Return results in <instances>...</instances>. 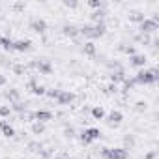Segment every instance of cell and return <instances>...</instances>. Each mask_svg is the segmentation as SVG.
Segmentation results:
<instances>
[{
	"instance_id": "cell-1",
	"label": "cell",
	"mask_w": 159,
	"mask_h": 159,
	"mask_svg": "<svg viewBox=\"0 0 159 159\" xmlns=\"http://www.w3.org/2000/svg\"><path fill=\"white\" fill-rule=\"evenodd\" d=\"M105 32H107L105 21L94 23V25H84V26L79 28V34H83V36H86V38H92V39H94V38H101Z\"/></svg>"
},
{
	"instance_id": "cell-2",
	"label": "cell",
	"mask_w": 159,
	"mask_h": 159,
	"mask_svg": "<svg viewBox=\"0 0 159 159\" xmlns=\"http://www.w3.org/2000/svg\"><path fill=\"white\" fill-rule=\"evenodd\" d=\"M157 79H159L157 69H140L133 77V81H135V84H153V83H157Z\"/></svg>"
},
{
	"instance_id": "cell-3",
	"label": "cell",
	"mask_w": 159,
	"mask_h": 159,
	"mask_svg": "<svg viewBox=\"0 0 159 159\" xmlns=\"http://www.w3.org/2000/svg\"><path fill=\"white\" fill-rule=\"evenodd\" d=\"M101 157L103 159H127L129 152L127 148H101Z\"/></svg>"
},
{
	"instance_id": "cell-4",
	"label": "cell",
	"mask_w": 159,
	"mask_h": 159,
	"mask_svg": "<svg viewBox=\"0 0 159 159\" xmlns=\"http://www.w3.org/2000/svg\"><path fill=\"white\" fill-rule=\"evenodd\" d=\"M157 25H159V19H157V17H152V19H144V21L139 25V30H140V34L148 36L150 32L157 30Z\"/></svg>"
},
{
	"instance_id": "cell-5",
	"label": "cell",
	"mask_w": 159,
	"mask_h": 159,
	"mask_svg": "<svg viewBox=\"0 0 159 159\" xmlns=\"http://www.w3.org/2000/svg\"><path fill=\"white\" fill-rule=\"evenodd\" d=\"M99 137H101V133H99L98 127H88V129H84V131L81 133V140H83L84 144H90V142L98 140Z\"/></svg>"
},
{
	"instance_id": "cell-6",
	"label": "cell",
	"mask_w": 159,
	"mask_h": 159,
	"mask_svg": "<svg viewBox=\"0 0 159 159\" xmlns=\"http://www.w3.org/2000/svg\"><path fill=\"white\" fill-rule=\"evenodd\" d=\"M73 99H75V94H73V92L58 90V94H56V103H58V105H69Z\"/></svg>"
},
{
	"instance_id": "cell-7",
	"label": "cell",
	"mask_w": 159,
	"mask_h": 159,
	"mask_svg": "<svg viewBox=\"0 0 159 159\" xmlns=\"http://www.w3.org/2000/svg\"><path fill=\"white\" fill-rule=\"evenodd\" d=\"M30 118H32V120H36V122L45 124V122H49V120L52 118V112H51V111H36V112H32V114H30Z\"/></svg>"
},
{
	"instance_id": "cell-8",
	"label": "cell",
	"mask_w": 159,
	"mask_h": 159,
	"mask_svg": "<svg viewBox=\"0 0 159 159\" xmlns=\"http://www.w3.org/2000/svg\"><path fill=\"white\" fill-rule=\"evenodd\" d=\"M30 47H32V43H30L28 39H17V41H13V45H11V51L25 52V51H28Z\"/></svg>"
},
{
	"instance_id": "cell-9",
	"label": "cell",
	"mask_w": 159,
	"mask_h": 159,
	"mask_svg": "<svg viewBox=\"0 0 159 159\" xmlns=\"http://www.w3.org/2000/svg\"><path fill=\"white\" fill-rule=\"evenodd\" d=\"M39 73H43V75H51L52 73V66L49 64V62H45V60H39V62H34L32 64Z\"/></svg>"
},
{
	"instance_id": "cell-10",
	"label": "cell",
	"mask_w": 159,
	"mask_h": 159,
	"mask_svg": "<svg viewBox=\"0 0 159 159\" xmlns=\"http://www.w3.org/2000/svg\"><path fill=\"white\" fill-rule=\"evenodd\" d=\"M30 28H32L34 32L41 34V32L47 30V23H45L43 19H32V21H30Z\"/></svg>"
},
{
	"instance_id": "cell-11",
	"label": "cell",
	"mask_w": 159,
	"mask_h": 159,
	"mask_svg": "<svg viewBox=\"0 0 159 159\" xmlns=\"http://www.w3.org/2000/svg\"><path fill=\"white\" fill-rule=\"evenodd\" d=\"M28 88H30V92L36 94V96H43V94H45V86H41L36 79H32V81L28 83Z\"/></svg>"
},
{
	"instance_id": "cell-12",
	"label": "cell",
	"mask_w": 159,
	"mask_h": 159,
	"mask_svg": "<svg viewBox=\"0 0 159 159\" xmlns=\"http://www.w3.org/2000/svg\"><path fill=\"white\" fill-rule=\"evenodd\" d=\"M131 66H137V67H144L146 64V56L144 54H131Z\"/></svg>"
},
{
	"instance_id": "cell-13",
	"label": "cell",
	"mask_w": 159,
	"mask_h": 159,
	"mask_svg": "<svg viewBox=\"0 0 159 159\" xmlns=\"http://www.w3.org/2000/svg\"><path fill=\"white\" fill-rule=\"evenodd\" d=\"M122 112L120 111H112L111 114H109V125H118L120 122H122Z\"/></svg>"
},
{
	"instance_id": "cell-14",
	"label": "cell",
	"mask_w": 159,
	"mask_h": 159,
	"mask_svg": "<svg viewBox=\"0 0 159 159\" xmlns=\"http://www.w3.org/2000/svg\"><path fill=\"white\" fill-rule=\"evenodd\" d=\"M0 129H2V133L6 135V137H15V129L6 122V120H2L0 122Z\"/></svg>"
},
{
	"instance_id": "cell-15",
	"label": "cell",
	"mask_w": 159,
	"mask_h": 159,
	"mask_svg": "<svg viewBox=\"0 0 159 159\" xmlns=\"http://www.w3.org/2000/svg\"><path fill=\"white\" fill-rule=\"evenodd\" d=\"M111 81H112V84L124 83V81H125V73H124V69H116V71L111 75Z\"/></svg>"
},
{
	"instance_id": "cell-16",
	"label": "cell",
	"mask_w": 159,
	"mask_h": 159,
	"mask_svg": "<svg viewBox=\"0 0 159 159\" xmlns=\"http://www.w3.org/2000/svg\"><path fill=\"white\" fill-rule=\"evenodd\" d=\"M62 32H64V36H69V38H75V36L79 34V28H77V26H73V25H64V28H62Z\"/></svg>"
},
{
	"instance_id": "cell-17",
	"label": "cell",
	"mask_w": 159,
	"mask_h": 159,
	"mask_svg": "<svg viewBox=\"0 0 159 159\" xmlns=\"http://www.w3.org/2000/svg\"><path fill=\"white\" fill-rule=\"evenodd\" d=\"M84 54H88V56H94L96 54V45L92 43V41H88V43H84Z\"/></svg>"
},
{
	"instance_id": "cell-18",
	"label": "cell",
	"mask_w": 159,
	"mask_h": 159,
	"mask_svg": "<svg viewBox=\"0 0 159 159\" xmlns=\"http://www.w3.org/2000/svg\"><path fill=\"white\" fill-rule=\"evenodd\" d=\"M4 96H6V98H8V99L11 101V103L19 101V92H17V90H8V92H6Z\"/></svg>"
},
{
	"instance_id": "cell-19",
	"label": "cell",
	"mask_w": 159,
	"mask_h": 159,
	"mask_svg": "<svg viewBox=\"0 0 159 159\" xmlns=\"http://www.w3.org/2000/svg\"><path fill=\"white\" fill-rule=\"evenodd\" d=\"M11 111L25 112V111H26V103H23V101H15V103H11Z\"/></svg>"
},
{
	"instance_id": "cell-20",
	"label": "cell",
	"mask_w": 159,
	"mask_h": 159,
	"mask_svg": "<svg viewBox=\"0 0 159 159\" xmlns=\"http://www.w3.org/2000/svg\"><path fill=\"white\" fill-rule=\"evenodd\" d=\"M92 116H94L96 120H101V118H105V111H103L101 107H94V109H92Z\"/></svg>"
},
{
	"instance_id": "cell-21",
	"label": "cell",
	"mask_w": 159,
	"mask_h": 159,
	"mask_svg": "<svg viewBox=\"0 0 159 159\" xmlns=\"http://www.w3.org/2000/svg\"><path fill=\"white\" fill-rule=\"evenodd\" d=\"M43 131H45V124H41V122H34V124H32V133L39 135V133H43Z\"/></svg>"
},
{
	"instance_id": "cell-22",
	"label": "cell",
	"mask_w": 159,
	"mask_h": 159,
	"mask_svg": "<svg viewBox=\"0 0 159 159\" xmlns=\"http://www.w3.org/2000/svg\"><path fill=\"white\" fill-rule=\"evenodd\" d=\"M11 114V107L10 105H2L0 107V118H8Z\"/></svg>"
},
{
	"instance_id": "cell-23",
	"label": "cell",
	"mask_w": 159,
	"mask_h": 159,
	"mask_svg": "<svg viewBox=\"0 0 159 159\" xmlns=\"http://www.w3.org/2000/svg\"><path fill=\"white\" fill-rule=\"evenodd\" d=\"M144 19H146V17H144L142 13H139V11H135V13L131 15V21H135V23H139V25H140V23H142Z\"/></svg>"
},
{
	"instance_id": "cell-24",
	"label": "cell",
	"mask_w": 159,
	"mask_h": 159,
	"mask_svg": "<svg viewBox=\"0 0 159 159\" xmlns=\"http://www.w3.org/2000/svg\"><path fill=\"white\" fill-rule=\"evenodd\" d=\"M28 148H30L32 152H41V148H43V146H41L39 142H30V144H28Z\"/></svg>"
},
{
	"instance_id": "cell-25",
	"label": "cell",
	"mask_w": 159,
	"mask_h": 159,
	"mask_svg": "<svg viewBox=\"0 0 159 159\" xmlns=\"http://www.w3.org/2000/svg\"><path fill=\"white\" fill-rule=\"evenodd\" d=\"M90 6H92V8H96V10H101L105 4L101 2V0H99V2H98V0H92V2H90Z\"/></svg>"
},
{
	"instance_id": "cell-26",
	"label": "cell",
	"mask_w": 159,
	"mask_h": 159,
	"mask_svg": "<svg viewBox=\"0 0 159 159\" xmlns=\"http://www.w3.org/2000/svg\"><path fill=\"white\" fill-rule=\"evenodd\" d=\"M122 51H124V52H127L129 56H131V54H135V49H133V47H122Z\"/></svg>"
},
{
	"instance_id": "cell-27",
	"label": "cell",
	"mask_w": 159,
	"mask_h": 159,
	"mask_svg": "<svg viewBox=\"0 0 159 159\" xmlns=\"http://www.w3.org/2000/svg\"><path fill=\"white\" fill-rule=\"evenodd\" d=\"M64 133H66V137H73L75 129H73V127H66V131H64Z\"/></svg>"
},
{
	"instance_id": "cell-28",
	"label": "cell",
	"mask_w": 159,
	"mask_h": 159,
	"mask_svg": "<svg viewBox=\"0 0 159 159\" xmlns=\"http://www.w3.org/2000/svg\"><path fill=\"white\" fill-rule=\"evenodd\" d=\"M137 111H146V103L139 101V103H137Z\"/></svg>"
},
{
	"instance_id": "cell-29",
	"label": "cell",
	"mask_w": 159,
	"mask_h": 159,
	"mask_svg": "<svg viewBox=\"0 0 159 159\" xmlns=\"http://www.w3.org/2000/svg\"><path fill=\"white\" fill-rule=\"evenodd\" d=\"M13 71H15V73H19V75H21V73H23V71H25V67H21V66H15V67H13Z\"/></svg>"
},
{
	"instance_id": "cell-30",
	"label": "cell",
	"mask_w": 159,
	"mask_h": 159,
	"mask_svg": "<svg viewBox=\"0 0 159 159\" xmlns=\"http://www.w3.org/2000/svg\"><path fill=\"white\" fill-rule=\"evenodd\" d=\"M155 155H157V153H155V152H150V153H148V155H146V159H155Z\"/></svg>"
},
{
	"instance_id": "cell-31",
	"label": "cell",
	"mask_w": 159,
	"mask_h": 159,
	"mask_svg": "<svg viewBox=\"0 0 159 159\" xmlns=\"http://www.w3.org/2000/svg\"><path fill=\"white\" fill-rule=\"evenodd\" d=\"M4 84H6V77L0 75V86H4Z\"/></svg>"
},
{
	"instance_id": "cell-32",
	"label": "cell",
	"mask_w": 159,
	"mask_h": 159,
	"mask_svg": "<svg viewBox=\"0 0 159 159\" xmlns=\"http://www.w3.org/2000/svg\"><path fill=\"white\" fill-rule=\"evenodd\" d=\"M52 159H69V157H52Z\"/></svg>"
}]
</instances>
